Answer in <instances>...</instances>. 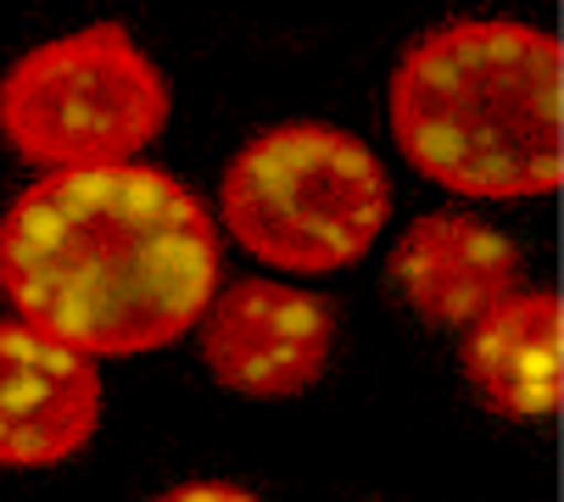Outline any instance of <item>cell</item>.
<instances>
[{
    "label": "cell",
    "mask_w": 564,
    "mask_h": 502,
    "mask_svg": "<svg viewBox=\"0 0 564 502\" xmlns=\"http://www.w3.org/2000/svg\"><path fill=\"white\" fill-rule=\"evenodd\" d=\"M218 263L207 201L151 162L45 174L0 212V296L90 363L196 329Z\"/></svg>",
    "instance_id": "6da1fadb"
},
{
    "label": "cell",
    "mask_w": 564,
    "mask_h": 502,
    "mask_svg": "<svg viewBox=\"0 0 564 502\" xmlns=\"http://www.w3.org/2000/svg\"><path fill=\"white\" fill-rule=\"evenodd\" d=\"M386 107L402 156L453 196L520 201L564 179V51L547 29L442 23L402 51Z\"/></svg>",
    "instance_id": "7a4b0ae2"
},
{
    "label": "cell",
    "mask_w": 564,
    "mask_h": 502,
    "mask_svg": "<svg viewBox=\"0 0 564 502\" xmlns=\"http://www.w3.org/2000/svg\"><path fill=\"white\" fill-rule=\"evenodd\" d=\"M218 218L280 274H336L386 229L391 179L380 156L336 123H274L229 156Z\"/></svg>",
    "instance_id": "3957f363"
},
{
    "label": "cell",
    "mask_w": 564,
    "mask_h": 502,
    "mask_svg": "<svg viewBox=\"0 0 564 502\" xmlns=\"http://www.w3.org/2000/svg\"><path fill=\"white\" fill-rule=\"evenodd\" d=\"M169 112L163 67L123 23L40 40L0 78V140L45 174L140 162Z\"/></svg>",
    "instance_id": "277c9868"
},
{
    "label": "cell",
    "mask_w": 564,
    "mask_h": 502,
    "mask_svg": "<svg viewBox=\"0 0 564 502\" xmlns=\"http://www.w3.org/2000/svg\"><path fill=\"white\" fill-rule=\"evenodd\" d=\"M207 374L252 402H285L318 385L336 347V313L325 296L285 280H235L202 313Z\"/></svg>",
    "instance_id": "5b68a950"
},
{
    "label": "cell",
    "mask_w": 564,
    "mask_h": 502,
    "mask_svg": "<svg viewBox=\"0 0 564 502\" xmlns=\"http://www.w3.org/2000/svg\"><path fill=\"white\" fill-rule=\"evenodd\" d=\"M101 430V363L0 318V463L51 469L78 458Z\"/></svg>",
    "instance_id": "8992f818"
},
{
    "label": "cell",
    "mask_w": 564,
    "mask_h": 502,
    "mask_svg": "<svg viewBox=\"0 0 564 502\" xmlns=\"http://www.w3.org/2000/svg\"><path fill=\"white\" fill-rule=\"evenodd\" d=\"M391 280L425 324L469 329L520 291V245L469 212H425L391 245Z\"/></svg>",
    "instance_id": "52a82bcc"
},
{
    "label": "cell",
    "mask_w": 564,
    "mask_h": 502,
    "mask_svg": "<svg viewBox=\"0 0 564 502\" xmlns=\"http://www.w3.org/2000/svg\"><path fill=\"white\" fill-rule=\"evenodd\" d=\"M464 380L503 418H542L564 402V302L514 291L464 335Z\"/></svg>",
    "instance_id": "ba28073f"
},
{
    "label": "cell",
    "mask_w": 564,
    "mask_h": 502,
    "mask_svg": "<svg viewBox=\"0 0 564 502\" xmlns=\"http://www.w3.org/2000/svg\"><path fill=\"white\" fill-rule=\"evenodd\" d=\"M151 502H263V496H252L247 485H235V480H185V485H169L163 496H151Z\"/></svg>",
    "instance_id": "9c48e42d"
}]
</instances>
